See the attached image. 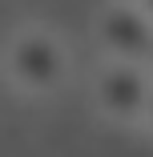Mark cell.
<instances>
[{
	"instance_id": "6da1fadb",
	"label": "cell",
	"mask_w": 153,
	"mask_h": 157,
	"mask_svg": "<svg viewBox=\"0 0 153 157\" xmlns=\"http://www.w3.org/2000/svg\"><path fill=\"white\" fill-rule=\"evenodd\" d=\"M0 73L16 97L48 101L73 81V48L56 28L28 24L8 36L4 52H0Z\"/></svg>"
},
{
	"instance_id": "3957f363",
	"label": "cell",
	"mask_w": 153,
	"mask_h": 157,
	"mask_svg": "<svg viewBox=\"0 0 153 157\" xmlns=\"http://www.w3.org/2000/svg\"><path fill=\"white\" fill-rule=\"evenodd\" d=\"M93 44L101 60L153 65V20L137 0H105L93 16Z\"/></svg>"
},
{
	"instance_id": "5b68a950",
	"label": "cell",
	"mask_w": 153,
	"mask_h": 157,
	"mask_svg": "<svg viewBox=\"0 0 153 157\" xmlns=\"http://www.w3.org/2000/svg\"><path fill=\"white\" fill-rule=\"evenodd\" d=\"M137 4H141V8H145V16L153 20V0H137Z\"/></svg>"
},
{
	"instance_id": "277c9868",
	"label": "cell",
	"mask_w": 153,
	"mask_h": 157,
	"mask_svg": "<svg viewBox=\"0 0 153 157\" xmlns=\"http://www.w3.org/2000/svg\"><path fill=\"white\" fill-rule=\"evenodd\" d=\"M141 125L153 133V89H149V105H145V117H141Z\"/></svg>"
},
{
	"instance_id": "7a4b0ae2",
	"label": "cell",
	"mask_w": 153,
	"mask_h": 157,
	"mask_svg": "<svg viewBox=\"0 0 153 157\" xmlns=\"http://www.w3.org/2000/svg\"><path fill=\"white\" fill-rule=\"evenodd\" d=\"M153 89V65H125V60H101L89 77V101L113 125H141Z\"/></svg>"
}]
</instances>
